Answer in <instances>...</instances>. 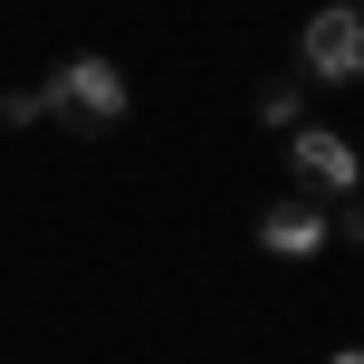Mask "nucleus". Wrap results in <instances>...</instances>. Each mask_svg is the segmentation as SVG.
I'll return each instance as SVG.
<instances>
[{"label":"nucleus","mask_w":364,"mask_h":364,"mask_svg":"<svg viewBox=\"0 0 364 364\" xmlns=\"http://www.w3.org/2000/svg\"><path fill=\"white\" fill-rule=\"evenodd\" d=\"M326 364H364V346H336V355H326Z\"/></svg>","instance_id":"6e6552de"},{"label":"nucleus","mask_w":364,"mask_h":364,"mask_svg":"<svg viewBox=\"0 0 364 364\" xmlns=\"http://www.w3.org/2000/svg\"><path fill=\"white\" fill-rule=\"evenodd\" d=\"M355 144H364V134H355Z\"/></svg>","instance_id":"1a4fd4ad"},{"label":"nucleus","mask_w":364,"mask_h":364,"mask_svg":"<svg viewBox=\"0 0 364 364\" xmlns=\"http://www.w3.org/2000/svg\"><path fill=\"white\" fill-rule=\"evenodd\" d=\"M288 173H297L307 201H355L364 192V144L336 134V125H297L288 134Z\"/></svg>","instance_id":"7ed1b4c3"},{"label":"nucleus","mask_w":364,"mask_h":364,"mask_svg":"<svg viewBox=\"0 0 364 364\" xmlns=\"http://www.w3.org/2000/svg\"><path fill=\"white\" fill-rule=\"evenodd\" d=\"M326 240H336V220L316 211L307 192H288V201H269V211H259V250H269V259H316Z\"/></svg>","instance_id":"20e7f679"},{"label":"nucleus","mask_w":364,"mask_h":364,"mask_svg":"<svg viewBox=\"0 0 364 364\" xmlns=\"http://www.w3.org/2000/svg\"><path fill=\"white\" fill-rule=\"evenodd\" d=\"M297 77H307V87H355L364 77V10L355 0L307 10V29H297Z\"/></svg>","instance_id":"f03ea898"},{"label":"nucleus","mask_w":364,"mask_h":364,"mask_svg":"<svg viewBox=\"0 0 364 364\" xmlns=\"http://www.w3.org/2000/svg\"><path fill=\"white\" fill-rule=\"evenodd\" d=\"M38 106H48V125H68V134H115L134 115V77L115 68V58L77 48V58H58V68L38 77Z\"/></svg>","instance_id":"f257e3e1"},{"label":"nucleus","mask_w":364,"mask_h":364,"mask_svg":"<svg viewBox=\"0 0 364 364\" xmlns=\"http://www.w3.org/2000/svg\"><path fill=\"white\" fill-rule=\"evenodd\" d=\"M250 106H259V125H278V134H297V125H307V77H269V87H259L250 96Z\"/></svg>","instance_id":"39448f33"},{"label":"nucleus","mask_w":364,"mask_h":364,"mask_svg":"<svg viewBox=\"0 0 364 364\" xmlns=\"http://www.w3.org/2000/svg\"><path fill=\"white\" fill-rule=\"evenodd\" d=\"M346 240H355V250H364V192L346 201Z\"/></svg>","instance_id":"0eeeda50"},{"label":"nucleus","mask_w":364,"mask_h":364,"mask_svg":"<svg viewBox=\"0 0 364 364\" xmlns=\"http://www.w3.org/2000/svg\"><path fill=\"white\" fill-rule=\"evenodd\" d=\"M0 125H48V106H38V87H0Z\"/></svg>","instance_id":"423d86ee"}]
</instances>
